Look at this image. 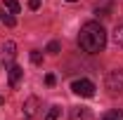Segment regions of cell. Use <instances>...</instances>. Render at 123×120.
<instances>
[{"mask_svg":"<svg viewBox=\"0 0 123 120\" xmlns=\"http://www.w3.org/2000/svg\"><path fill=\"white\" fill-rule=\"evenodd\" d=\"M78 45L88 54L102 52L104 45H107V31H104V26L97 24V21H85L80 26V33H78Z\"/></svg>","mask_w":123,"mask_h":120,"instance_id":"1","label":"cell"},{"mask_svg":"<svg viewBox=\"0 0 123 120\" xmlns=\"http://www.w3.org/2000/svg\"><path fill=\"white\" fill-rule=\"evenodd\" d=\"M107 90L111 94H121L123 92V68H114L107 75Z\"/></svg>","mask_w":123,"mask_h":120,"instance_id":"2","label":"cell"},{"mask_svg":"<svg viewBox=\"0 0 123 120\" xmlns=\"http://www.w3.org/2000/svg\"><path fill=\"white\" fill-rule=\"evenodd\" d=\"M71 90L78 97H92L95 94V85H92V80H88V78H80V80H74L71 82Z\"/></svg>","mask_w":123,"mask_h":120,"instance_id":"3","label":"cell"},{"mask_svg":"<svg viewBox=\"0 0 123 120\" xmlns=\"http://www.w3.org/2000/svg\"><path fill=\"white\" fill-rule=\"evenodd\" d=\"M36 115H38V99H36V97H29L26 104H24V118L26 120H36Z\"/></svg>","mask_w":123,"mask_h":120,"instance_id":"4","label":"cell"},{"mask_svg":"<svg viewBox=\"0 0 123 120\" xmlns=\"http://www.w3.org/2000/svg\"><path fill=\"white\" fill-rule=\"evenodd\" d=\"M71 120H92V111L83 108V106H76V108H71Z\"/></svg>","mask_w":123,"mask_h":120,"instance_id":"5","label":"cell"},{"mask_svg":"<svg viewBox=\"0 0 123 120\" xmlns=\"http://www.w3.org/2000/svg\"><path fill=\"white\" fill-rule=\"evenodd\" d=\"M21 66H17V64H12L10 66V87H17V82H19V78H21Z\"/></svg>","mask_w":123,"mask_h":120,"instance_id":"6","label":"cell"},{"mask_svg":"<svg viewBox=\"0 0 123 120\" xmlns=\"http://www.w3.org/2000/svg\"><path fill=\"white\" fill-rule=\"evenodd\" d=\"M114 45L123 49V24H118V26L114 28Z\"/></svg>","mask_w":123,"mask_h":120,"instance_id":"7","label":"cell"},{"mask_svg":"<svg viewBox=\"0 0 123 120\" xmlns=\"http://www.w3.org/2000/svg\"><path fill=\"white\" fill-rule=\"evenodd\" d=\"M5 10H7L10 14H19V10H21V7H19V2H17V0H5Z\"/></svg>","mask_w":123,"mask_h":120,"instance_id":"8","label":"cell"},{"mask_svg":"<svg viewBox=\"0 0 123 120\" xmlns=\"http://www.w3.org/2000/svg\"><path fill=\"white\" fill-rule=\"evenodd\" d=\"M102 120H123V111H109Z\"/></svg>","mask_w":123,"mask_h":120,"instance_id":"9","label":"cell"},{"mask_svg":"<svg viewBox=\"0 0 123 120\" xmlns=\"http://www.w3.org/2000/svg\"><path fill=\"white\" fill-rule=\"evenodd\" d=\"M59 106H52V108H50V111H47V115H45V120H57L59 118Z\"/></svg>","mask_w":123,"mask_h":120,"instance_id":"10","label":"cell"},{"mask_svg":"<svg viewBox=\"0 0 123 120\" xmlns=\"http://www.w3.org/2000/svg\"><path fill=\"white\" fill-rule=\"evenodd\" d=\"M2 52H5L7 57H14V43H5V45H2Z\"/></svg>","mask_w":123,"mask_h":120,"instance_id":"11","label":"cell"},{"mask_svg":"<svg viewBox=\"0 0 123 120\" xmlns=\"http://www.w3.org/2000/svg\"><path fill=\"white\" fill-rule=\"evenodd\" d=\"M2 21H5V26H10V28H12V26H14V24H17L14 14H2Z\"/></svg>","mask_w":123,"mask_h":120,"instance_id":"12","label":"cell"},{"mask_svg":"<svg viewBox=\"0 0 123 120\" xmlns=\"http://www.w3.org/2000/svg\"><path fill=\"white\" fill-rule=\"evenodd\" d=\"M47 52H50V54H57V52H59V43H57V40L47 43Z\"/></svg>","mask_w":123,"mask_h":120,"instance_id":"13","label":"cell"},{"mask_svg":"<svg viewBox=\"0 0 123 120\" xmlns=\"http://www.w3.org/2000/svg\"><path fill=\"white\" fill-rule=\"evenodd\" d=\"M31 61H33V64H40V61H43V57H40V52H38V49H33V52H31Z\"/></svg>","mask_w":123,"mask_h":120,"instance_id":"14","label":"cell"},{"mask_svg":"<svg viewBox=\"0 0 123 120\" xmlns=\"http://www.w3.org/2000/svg\"><path fill=\"white\" fill-rule=\"evenodd\" d=\"M29 7L31 10H38L40 7V0H29Z\"/></svg>","mask_w":123,"mask_h":120,"instance_id":"15","label":"cell"},{"mask_svg":"<svg viewBox=\"0 0 123 120\" xmlns=\"http://www.w3.org/2000/svg\"><path fill=\"white\" fill-rule=\"evenodd\" d=\"M45 85H55V75H52V73L45 75Z\"/></svg>","mask_w":123,"mask_h":120,"instance_id":"16","label":"cell"},{"mask_svg":"<svg viewBox=\"0 0 123 120\" xmlns=\"http://www.w3.org/2000/svg\"><path fill=\"white\" fill-rule=\"evenodd\" d=\"M2 104H5V99H2V97H0V106H2Z\"/></svg>","mask_w":123,"mask_h":120,"instance_id":"17","label":"cell"},{"mask_svg":"<svg viewBox=\"0 0 123 120\" xmlns=\"http://www.w3.org/2000/svg\"><path fill=\"white\" fill-rule=\"evenodd\" d=\"M66 2H76V0H66Z\"/></svg>","mask_w":123,"mask_h":120,"instance_id":"18","label":"cell"}]
</instances>
